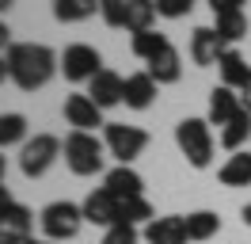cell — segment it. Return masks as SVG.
I'll list each match as a JSON object with an SVG mask.
<instances>
[{"label": "cell", "instance_id": "obj_1", "mask_svg": "<svg viewBox=\"0 0 251 244\" xmlns=\"http://www.w3.org/2000/svg\"><path fill=\"white\" fill-rule=\"evenodd\" d=\"M4 58H8V69H12L16 88H23V92L46 88L50 80H53V73L61 69V58L42 42H16Z\"/></svg>", "mask_w": 251, "mask_h": 244}, {"label": "cell", "instance_id": "obj_2", "mask_svg": "<svg viewBox=\"0 0 251 244\" xmlns=\"http://www.w3.org/2000/svg\"><path fill=\"white\" fill-rule=\"evenodd\" d=\"M61 152H65V164L73 176H95L103 172V152H107V141H99L95 134H84V130H73V134L61 141Z\"/></svg>", "mask_w": 251, "mask_h": 244}, {"label": "cell", "instance_id": "obj_3", "mask_svg": "<svg viewBox=\"0 0 251 244\" xmlns=\"http://www.w3.org/2000/svg\"><path fill=\"white\" fill-rule=\"evenodd\" d=\"M175 145L183 149L190 168H209L213 164V130H209V119H183L175 126Z\"/></svg>", "mask_w": 251, "mask_h": 244}, {"label": "cell", "instance_id": "obj_4", "mask_svg": "<svg viewBox=\"0 0 251 244\" xmlns=\"http://www.w3.org/2000/svg\"><path fill=\"white\" fill-rule=\"evenodd\" d=\"M38 225H42V237H46V241H57V244L73 241L80 233V225H84V210H80L76 202H69V198H57V202L42 206Z\"/></svg>", "mask_w": 251, "mask_h": 244}, {"label": "cell", "instance_id": "obj_5", "mask_svg": "<svg viewBox=\"0 0 251 244\" xmlns=\"http://www.w3.org/2000/svg\"><path fill=\"white\" fill-rule=\"evenodd\" d=\"M61 156V141L53 134H34L23 141V149H19V172L27 176V180H38V176H46L50 164Z\"/></svg>", "mask_w": 251, "mask_h": 244}, {"label": "cell", "instance_id": "obj_6", "mask_svg": "<svg viewBox=\"0 0 251 244\" xmlns=\"http://www.w3.org/2000/svg\"><path fill=\"white\" fill-rule=\"evenodd\" d=\"M103 141H107V152L118 160V164H133L137 156L149 145V134L141 126H126V122H107L103 126Z\"/></svg>", "mask_w": 251, "mask_h": 244}, {"label": "cell", "instance_id": "obj_7", "mask_svg": "<svg viewBox=\"0 0 251 244\" xmlns=\"http://www.w3.org/2000/svg\"><path fill=\"white\" fill-rule=\"evenodd\" d=\"M99 69H103V58H99V50H95V46H88V42L65 46V54H61V73H65V80L84 84V80H92Z\"/></svg>", "mask_w": 251, "mask_h": 244}, {"label": "cell", "instance_id": "obj_8", "mask_svg": "<svg viewBox=\"0 0 251 244\" xmlns=\"http://www.w3.org/2000/svg\"><path fill=\"white\" fill-rule=\"evenodd\" d=\"M65 122H69L73 130H84V134H95V126H107V122H103V111L95 107V99L88 92L65 95Z\"/></svg>", "mask_w": 251, "mask_h": 244}, {"label": "cell", "instance_id": "obj_9", "mask_svg": "<svg viewBox=\"0 0 251 244\" xmlns=\"http://www.w3.org/2000/svg\"><path fill=\"white\" fill-rule=\"evenodd\" d=\"M118 206H122V198L118 195H110L107 187H95L92 195L80 202V210H84V221H92V225H118Z\"/></svg>", "mask_w": 251, "mask_h": 244}, {"label": "cell", "instance_id": "obj_10", "mask_svg": "<svg viewBox=\"0 0 251 244\" xmlns=\"http://www.w3.org/2000/svg\"><path fill=\"white\" fill-rule=\"evenodd\" d=\"M34 229V214L23 202H12L0 214V244H27Z\"/></svg>", "mask_w": 251, "mask_h": 244}, {"label": "cell", "instance_id": "obj_11", "mask_svg": "<svg viewBox=\"0 0 251 244\" xmlns=\"http://www.w3.org/2000/svg\"><path fill=\"white\" fill-rule=\"evenodd\" d=\"M145 244H187V217L183 214H164V217H152L145 225Z\"/></svg>", "mask_w": 251, "mask_h": 244}, {"label": "cell", "instance_id": "obj_12", "mask_svg": "<svg viewBox=\"0 0 251 244\" xmlns=\"http://www.w3.org/2000/svg\"><path fill=\"white\" fill-rule=\"evenodd\" d=\"M225 50H232V46L221 42V34H217L213 27H194V30H190V61H194L198 69L217 65Z\"/></svg>", "mask_w": 251, "mask_h": 244}, {"label": "cell", "instance_id": "obj_13", "mask_svg": "<svg viewBox=\"0 0 251 244\" xmlns=\"http://www.w3.org/2000/svg\"><path fill=\"white\" fill-rule=\"evenodd\" d=\"M122 88H126V80L114 73V69H99V73L88 80V95L95 99V107H99V111L122 103Z\"/></svg>", "mask_w": 251, "mask_h": 244}, {"label": "cell", "instance_id": "obj_14", "mask_svg": "<svg viewBox=\"0 0 251 244\" xmlns=\"http://www.w3.org/2000/svg\"><path fill=\"white\" fill-rule=\"evenodd\" d=\"M240 111H244V107H240V92H236V88L217 84V88L209 92V115H205V119H209V126H221V130H225V126L240 115Z\"/></svg>", "mask_w": 251, "mask_h": 244}, {"label": "cell", "instance_id": "obj_15", "mask_svg": "<svg viewBox=\"0 0 251 244\" xmlns=\"http://www.w3.org/2000/svg\"><path fill=\"white\" fill-rule=\"evenodd\" d=\"M156 92H160V84L149 73H129L126 76V88H122V103L133 107V111H145V107H152Z\"/></svg>", "mask_w": 251, "mask_h": 244}, {"label": "cell", "instance_id": "obj_16", "mask_svg": "<svg viewBox=\"0 0 251 244\" xmlns=\"http://www.w3.org/2000/svg\"><path fill=\"white\" fill-rule=\"evenodd\" d=\"M145 73L152 76L156 84H175V80L183 76V58H179V50L168 42L152 61H145Z\"/></svg>", "mask_w": 251, "mask_h": 244}, {"label": "cell", "instance_id": "obj_17", "mask_svg": "<svg viewBox=\"0 0 251 244\" xmlns=\"http://www.w3.org/2000/svg\"><path fill=\"white\" fill-rule=\"evenodd\" d=\"M103 187H107L110 195H118V198H137V195H145V180H141V172H133L129 164L110 168L107 176H103Z\"/></svg>", "mask_w": 251, "mask_h": 244}, {"label": "cell", "instance_id": "obj_18", "mask_svg": "<svg viewBox=\"0 0 251 244\" xmlns=\"http://www.w3.org/2000/svg\"><path fill=\"white\" fill-rule=\"evenodd\" d=\"M217 69H221V84H225V88H236V92H240L251 80V65L240 58L236 50H225V54H221Z\"/></svg>", "mask_w": 251, "mask_h": 244}, {"label": "cell", "instance_id": "obj_19", "mask_svg": "<svg viewBox=\"0 0 251 244\" xmlns=\"http://www.w3.org/2000/svg\"><path fill=\"white\" fill-rule=\"evenodd\" d=\"M217 180L225 183V187H248V183H251V152L248 149L232 152V156L221 164Z\"/></svg>", "mask_w": 251, "mask_h": 244}, {"label": "cell", "instance_id": "obj_20", "mask_svg": "<svg viewBox=\"0 0 251 244\" xmlns=\"http://www.w3.org/2000/svg\"><path fill=\"white\" fill-rule=\"evenodd\" d=\"M99 12V0H53V19L57 23H84Z\"/></svg>", "mask_w": 251, "mask_h": 244}, {"label": "cell", "instance_id": "obj_21", "mask_svg": "<svg viewBox=\"0 0 251 244\" xmlns=\"http://www.w3.org/2000/svg\"><path fill=\"white\" fill-rule=\"evenodd\" d=\"M248 137H251V115H248V111H240V115L221 130V145H225L228 152H240L244 145H248Z\"/></svg>", "mask_w": 251, "mask_h": 244}, {"label": "cell", "instance_id": "obj_22", "mask_svg": "<svg viewBox=\"0 0 251 244\" xmlns=\"http://www.w3.org/2000/svg\"><path fill=\"white\" fill-rule=\"evenodd\" d=\"M221 233V217L213 210H194L187 214V237L190 241H209Z\"/></svg>", "mask_w": 251, "mask_h": 244}, {"label": "cell", "instance_id": "obj_23", "mask_svg": "<svg viewBox=\"0 0 251 244\" xmlns=\"http://www.w3.org/2000/svg\"><path fill=\"white\" fill-rule=\"evenodd\" d=\"M156 217V210H152V202L145 195H137V198H122V206H118V225H137V221H152Z\"/></svg>", "mask_w": 251, "mask_h": 244}, {"label": "cell", "instance_id": "obj_24", "mask_svg": "<svg viewBox=\"0 0 251 244\" xmlns=\"http://www.w3.org/2000/svg\"><path fill=\"white\" fill-rule=\"evenodd\" d=\"M213 30L221 34V42L232 46L248 34V15L244 12H232V15H213Z\"/></svg>", "mask_w": 251, "mask_h": 244}, {"label": "cell", "instance_id": "obj_25", "mask_svg": "<svg viewBox=\"0 0 251 244\" xmlns=\"http://www.w3.org/2000/svg\"><path fill=\"white\" fill-rule=\"evenodd\" d=\"M156 23V4L152 0H129V15H126V30L141 34V30H152Z\"/></svg>", "mask_w": 251, "mask_h": 244}, {"label": "cell", "instance_id": "obj_26", "mask_svg": "<svg viewBox=\"0 0 251 244\" xmlns=\"http://www.w3.org/2000/svg\"><path fill=\"white\" fill-rule=\"evenodd\" d=\"M19 141H27V119H23V115H16V111L0 115V149L19 145Z\"/></svg>", "mask_w": 251, "mask_h": 244}, {"label": "cell", "instance_id": "obj_27", "mask_svg": "<svg viewBox=\"0 0 251 244\" xmlns=\"http://www.w3.org/2000/svg\"><path fill=\"white\" fill-rule=\"evenodd\" d=\"M129 46H133V54H137L141 61H152L160 50L168 46V34H160V30H141V34H133Z\"/></svg>", "mask_w": 251, "mask_h": 244}, {"label": "cell", "instance_id": "obj_28", "mask_svg": "<svg viewBox=\"0 0 251 244\" xmlns=\"http://www.w3.org/2000/svg\"><path fill=\"white\" fill-rule=\"evenodd\" d=\"M99 15L107 27H126V15H129V0H99Z\"/></svg>", "mask_w": 251, "mask_h": 244}, {"label": "cell", "instance_id": "obj_29", "mask_svg": "<svg viewBox=\"0 0 251 244\" xmlns=\"http://www.w3.org/2000/svg\"><path fill=\"white\" fill-rule=\"evenodd\" d=\"M152 4H156V15H164V19H183L194 8V0H152Z\"/></svg>", "mask_w": 251, "mask_h": 244}, {"label": "cell", "instance_id": "obj_30", "mask_svg": "<svg viewBox=\"0 0 251 244\" xmlns=\"http://www.w3.org/2000/svg\"><path fill=\"white\" fill-rule=\"evenodd\" d=\"M99 244H137V225H110Z\"/></svg>", "mask_w": 251, "mask_h": 244}, {"label": "cell", "instance_id": "obj_31", "mask_svg": "<svg viewBox=\"0 0 251 244\" xmlns=\"http://www.w3.org/2000/svg\"><path fill=\"white\" fill-rule=\"evenodd\" d=\"M244 4H248V0H209L213 15H232V12H244Z\"/></svg>", "mask_w": 251, "mask_h": 244}, {"label": "cell", "instance_id": "obj_32", "mask_svg": "<svg viewBox=\"0 0 251 244\" xmlns=\"http://www.w3.org/2000/svg\"><path fill=\"white\" fill-rule=\"evenodd\" d=\"M12 27H8V23H4V19H0V58H4V54H8V50H12Z\"/></svg>", "mask_w": 251, "mask_h": 244}, {"label": "cell", "instance_id": "obj_33", "mask_svg": "<svg viewBox=\"0 0 251 244\" xmlns=\"http://www.w3.org/2000/svg\"><path fill=\"white\" fill-rule=\"evenodd\" d=\"M240 107H244V111L251 115V80L244 84V88H240Z\"/></svg>", "mask_w": 251, "mask_h": 244}, {"label": "cell", "instance_id": "obj_34", "mask_svg": "<svg viewBox=\"0 0 251 244\" xmlns=\"http://www.w3.org/2000/svg\"><path fill=\"white\" fill-rule=\"evenodd\" d=\"M12 202H16V198H12V191H8V187H4V183H0V214L8 210V206H12Z\"/></svg>", "mask_w": 251, "mask_h": 244}, {"label": "cell", "instance_id": "obj_35", "mask_svg": "<svg viewBox=\"0 0 251 244\" xmlns=\"http://www.w3.org/2000/svg\"><path fill=\"white\" fill-rule=\"evenodd\" d=\"M4 80H12V69H8V58H0V84Z\"/></svg>", "mask_w": 251, "mask_h": 244}, {"label": "cell", "instance_id": "obj_36", "mask_svg": "<svg viewBox=\"0 0 251 244\" xmlns=\"http://www.w3.org/2000/svg\"><path fill=\"white\" fill-rule=\"evenodd\" d=\"M27 244H57V241H46V237H31Z\"/></svg>", "mask_w": 251, "mask_h": 244}, {"label": "cell", "instance_id": "obj_37", "mask_svg": "<svg viewBox=\"0 0 251 244\" xmlns=\"http://www.w3.org/2000/svg\"><path fill=\"white\" fill-rule=\"evenodd\" d=\"M244 225H251V202L244 206Z\"/></svg>", "mask_w": 251, "mask_h": 244}, {"label": "cell", "instance_id": "obj_38", "mask_svg": "<svg viewBox=\"0 0 251 244\" xmlns=\"http://www.w3.org/2000/svg\"><path fill=\"white\" fill-rule=\"evenodd\" d=\"M4 168H8V160H4V152H0V183H4Z\"/></svg>", "mask_w": 251, "mask_h": 244}, {"label": "cell", "instance_id": "obj_39", "mask_svg": "<svg viewBox=\"0 0 251 244\" xmlns=\"http://www.w3.org/2000/svg\"><path fill=\"white\" fill-rule=\"evenodd\" d=\"M12 4H16V0H0V12H8V8H12Z\"/></svg>", "mask_w": 251, "mask_h": 244}]
</instances>
